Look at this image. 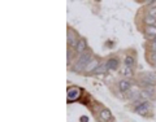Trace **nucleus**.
<instances>
[{
	"mask_svg": "<svg viewBox=\"0 0 156 122\" xmlns=\"http://www.w3.org/2000/svg\"><path fill=\"white\" fill-rule=\"evenodd\" d=\"M93 61V56H91V53L89 51H86V52H83L82 55H80V57H78V63H77V65H76V68L77 69H83V68H86L87 65Z\"/></svg>",
	"mask_w": 156,
	"mask_h": 122,
	"instance_id": "f257e3e1",
	"label": "nucleus"
},
{
	"mask_svg": "<svg viewBox=\"0 0 156 122\" xmlns=\"http://www.w3.org/2000/svg\"><path fill=\"white\" fill-rule=\"evenodd\" d=\"M142 82L145 83L147 87H152L156 85V74L154 73H146L142 78Z\"/></svg>",
	"mask_w": 156,
	"mask_h": 122,
	"instance_id": "f03ea898",
	"label": "nucleus"
},
{
	"mask_svg": "<svg viewBox=\"0 0 156 122\" xmlns=\"http://www.w3.org/2000/svg\"><path fill=\"white\" fill-rule=\"evenodd\" d=\"M150 109H151L150 104L145 101V103H141L139 105L135 108V113H138V114H141V116H146V114H148Z\"/></svg>",
	"mask_w": 156,
	"mask_h": 122,
	"instance_id": "7ed1b4c3",
	"label": "nucleus"
},
{
	"mask_svg": "<svg viewBox=\"0 0 156 122\" xmlns=\"http://www.w3.org/2000/svg\"><path fill=\"white\" fill-rule=\"evenodd\" d=\"M80 96H81V88L72 87V88L68 90V99L70 100V101H74V100H77Z\"/></svg>",
	"mask_w": 156,
	"mask_h": 122,
	"instance_id": "20e7f679",
	"label": "nucleus"
},
{
	"mask_svg": "<svg viewBox=\"0 0 156 122\" xmlns=\"http://www.w3.org/2000/svg\"><path fill=\"white\" fill-rule=\"evenodd\" d=\"M86 50H87V42H86L85 38H80V42H78V46H77L76 51L80 55H82L83 52H86Z\"/></svg>",
	"mask_w": 156,
	"mask_h": 122,
	"instance_id": "39448f33",
	"label": "nucleus"
},
{
	"mask_svg": "<svg viewBox=\"0 0 156 122\" xmlns=\"http://www.w3.org/2000/svg\"><path fill=\"white\" fill-rule=\"evenodd\" d=\"M69 44H70V47H73V48H77V46H78V42H80V39H78V37H76L74 34H73V31H69Z\"/></svg>",
	"mask_w": 156,
	"mask_h": 122,
	"instance_id": "423d86ee",
	"label": "nucleus"
},
{
	"mask_svg": "<svg viewBox=\"0 0 156 122\" xmlns=\"http://www.w3.org/2000/svg\"><path fill=\"white\" fill-rule=\"evenodd\" d=\"M119 88L120 91H122V92H126V91L130 90V82L126 81V79H122L119 82Z\"/></svg>",
	"mask_w": 156,
	"mask_h": 122,
	"instance_id": "0eeeda50",
	"label": "nucleus"
},
{
	"mask_svg": "<svg viewBox=\"0 0 156 122\" xmlns=\"http://www.w3.org/2000/svg\"><path fill=\"white\" fill-rule=\"evenodd\" d=\"M99 116H100L102 121H109L112 118V113L109 109H102L100 113H99Z\"/></svg>",
	"mask_w": 156,
	"mask_h": 122,
	"instance_id": "6e6552de",
	"label": "nucleus"
},
{
	"mask_svg": "<svg viewBox=\"0 0 156 122\" xmlns=\"http://www.w3.org/2000/svg\"><path fill=\"white\" fill-rule=\"evenodd\" d=\"M107 68L109 69V70H116L117 68H119V61L117 59H109L107 61Z\"/></svg>",
	"mask_w": 156,
	"mask_h": 122,
	"instance_id": "1a4fd4ad",
	"label": "nucleus"
},
{
	"mask_svg": "<svg viewBox=\"0 0 156 122\" xmlns=\"http://www.w3.org/2000/svg\"><path fill=\"white\" fill-rule=\"evenodd\" d=\"M98 66H99V65H98V60H93L85 69H86V72H89V73H94L95 69H96Z\"/></svg>",
	"mask_w": 156,
	"mask_h": 122,
	"instance_id": "9d476101",
	"label": "nucleus"
},
{
	"mask_svg": "<svg viewBox=\"0 0 156 122\" xmlns=\"http://www.w3.org/2000/svg\"><path fill=\"white\" fill-rule=\"evenodd\" d=\"M134 65H135V59H134L133 56H126V57H125V66L133 69Z\"/></svg>",
	"mask_w": 156,
	"mask_h": 122,
	"instance_id": "9b49d317",
	"label": "nucleus"
},
{
	"mask_svg": "<svg viewBox=\"0 0 156 122\" xmlns=\"http://www.w3.org/2000/svg\"><path fill=\"white\" fill-rule=\"evenodd\" d=\"M146 34L147 35H151L152 38L156 37V26H146Z\"/></svg>",
	"mask_w": 156,
	"mask_h": 122,
	"instance_id": "f8f14e48",
	"label": "nucleus"
},
{
	"mask_svg": "<svg viewBox=\"0 0 156 122\" xmlns=\"http://www.w3.org/2000/svg\"><path fill=\"white\" fill-rule=\"evenodd\" d=\"M108 70V68H107V64H102V65H99V66L96 68V69H95V72L93 73V74H99V73H100V74H103L104 72H107Z\"/></svg>",
	"mask_w": 156,
	"mask_h": 122,
	"instance_id": "ddd939ff",
	"label": "nucleus"
},
{
	"mask_svg": "<svg viewBox=\"0 0 156 122\" xmlns=\"http://www.w3.org/2000/svg\"><path fill=\"white\" fill-rule=\"evenodd\" d=\"M145 22L147 24V26H155L156 25V18H154V17H151L150 14L145 17Z\"/></svg>",
	"mask_w": 156,
	"mask_h": 122,
	"instance_id": "4468645a",
	"label": "nucleus"
},
{
	"mask_svg": "<svg viewBox=\"0 0 156 122\" xmlns=\"http://www.w3.org/2000/svg\"><path fill=\"white\" fill-rule=\"evenodd\" d=\"M124 75H125V77H128V78H130V77L133 75V69H132V68L125 66V69H124Z\"/></svg>",
	"mask_w": 156,
	"mask_h": 122,
	"instance_id": "2eb2a0df",
	"label": "nucleus"
},
{
	"mask_svg": "<svg viewBox=\"0 0 156 122\" xmlns=\"http://www.w3.org/2000/svg\"><path fill=\"white\" fill-rule=\"evenodd\" d=\"M150 61L152 64H156V52H151L150 53Z\"/></svg>",
	"mask_w": 156,
	"mask_h": 122,
	"instance_id": "dca6fc26",
	"label": "nucleus"
},
{
	"mask_svg": "<svg viewBox=\"0 0 156 122\" xmlns=\"http://www.w3.org/2000/svg\"><path fill=\"white\" fill-rule=\"evenodd\" d=\"M148 14L151 16V17H154V18H156V7H152L150 9V12H148Z\"/></svg>",
	"mask_w": 156,
	"mask_h": 122,
	"instance_id": "f3484780",
	"label": "nucleus"
},
{
	"mask_svg": "<svg viewBox=\"0 0 156 122\" xmlns=\"http://www.w3.org/2000/svg\"><path fill=\"white\" fill-rule=\"evenodd\" d=\"M151 51H152V52H156V42H152V43H151Z\"/></svg>",
	"mask_w": 156,
	"mask_h": 122,
	"instance_id": "a211bd4d",
	"label": "nucleus"
},
{
	"mask_svg": "<svg viewBox=\"0 0 156 122\" xmlns=\"http://www.w3.org/2000/svg\"><path fill=\"white\" fill-rule=\"evenodd\" d=\"M87 121H89V118L86 116H82L81 117V122H87Z\"/></svg>",
	"mask_w": 156,
	"mask_h": 122,
	"instance_id": "6ab92c4d",
	"label": "nucleus"
},
{
	"mask_svg": "<svg viewBox=\"0 0 156 122\" xmlns=\"http://www.w3.org/2000/svg\"><path fill=\"white\" fill-rule=\"evenodd\" d=\"M154 42H156V37H155V38H154Z\"/></svg>",
	"mask_w": 156,
	"mask_h": 122,
	"instance_id": "aec40b11",
	"label": "nucleus"
}]
</instances>
